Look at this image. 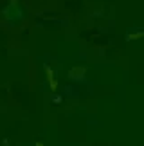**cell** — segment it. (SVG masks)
Returning <instances> with one entry per match:
<instances>
[{
    "mask_svg": "<svg viewBox=\"0 0 144 146\" xmlns=\"http://www.w3.org/2000/svg\"><path fill=\"white\" fill-rule=\"evenodd\" d=\"M47 78H49V83H51L52 90H56V83H54V76H52V70L51 69H47Z\"/></svg>",
    "mask_w": 144,
    "mask_h": 146,
    "instance_id": "obj_2",
    "label": "cell"
},
{
    "mask_svg": "<svg viewBox=\"0 0 144 146\" xmlns=\"http://www.w3.org/2000/svg\"><path fill=\"white\" fill-rule=\"evenodd\" d=\"M79 72H85V69H83V67H77V69H72L70 70V78H81V74H79Z\"/></svg>",
    "mask_w": 144,
    "mask_h": 146,
    "instance_id": "obj_1",
    "label": "cell"
}]
</instances>
